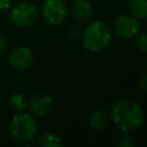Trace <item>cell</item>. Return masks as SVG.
I'll list each match as a JSON object with an SVG mask.
<instances>
[{
	"label": "cell",
	"mask_w": 147,
	"mask_h": 147,
	"mask_svg": "<svg viewBox=\"0 0 147 147\" xmlns=\"http://www.w3.org/2000/svg\"><path fill=\"white\" fill-rule=\"evenodd\" d=\"M108 121H109L108 114L105 110L96 109L91 114V116L88 118V124L94 130H101V129L106 127V125L108 124Z\"/></svg>",
	"instance_id": "cell-10"
},
{
	"label": "cell",
	"mask_w": 147,
	"mask_h": 147,
	"mask_svg": "<svg viewBox=\"0 0 147 147\" xmlns=\"http://www.w3.org/2000/svg\"><path fill=\"white\" fill-rule=\"evenodd\" d=\"M11 7V0H0V14L8 11Z\"/></svg>",
	"instance_id": "cell-17"
},
{
	"label": "cell",
	"mask_w": 147,
	"mask_h": 147,
	"mask_svg": "<svg viewBox=\"0 0 147 147\" xmlns=\"http://www.w3.org/2000/svg\"><path fill=\"white\" fill-rule=\"evenodd\" d=\"M129 9L137 18L147 17V0H129Z\"/></svg>",
	"instance_id": "cell-12"
},
{
	"label": "cell",
	"mask_w": 147,
	"mask_h": 147,
	"mask_svg": "<svg viewBox=\"0 0 147 147\" xmlns=\"http://www.w3.org/2000/svg\"><path fill=\"white\" fill-rule=\"evenodd\" d=\"M139 85H140V87L147 93V74H144V75L140 77Z\"/></svg>",
	"instance_id": "cell-19"
},
{
	"label": "cell",
	"mask_w": 147,
	"mask_h": 147,
	"mask_svg": "<svg viewBox=\"0 0 147 147\" xmlns=\"http://www.w3.org/2000/svg\"><path fill=\"white\" fill-rule=\"evenodd\" d=\"M111 41L109 26L101 21L92 22L83 33V46L91 53L103 52Z\"/></svg>",
	"instance_id": "cell-2"
},
{
	"label": "cell",
	"mask_w": 147,
	"mask_h": 147,
	"mask_svg": "<svg viewBox=\"0 0 147 147\" xmlns=\"http://www.w3.org/2000/svg\"><path fill=\"white\" fill-rule=\"evenodd\" d=\"M53 107V98L47 93L34 94L29 101L30 111L36 116H46Z\"/></svg>",
	"instance_id": "cell-8"
},
{
	"label": "cell",
	"mask_w": 147,
	"mask_h": 147,
	"mask_svg": "<svg viewBox=\"0 0 147 147\" xmlns=\"http://www.w3.org/2000/svg\"><path fill=\"white\" fill-rule=\"evenodd\" d=\"M114 33L122 38V39H129L132 37H136L140 30V22L139 18H137L133 15L123 14L115 18L113 23Z\"/></svg>",
	"instance_id": "cell-5"
},
{
	"label": "cell",
	"mask_w": 147,
	"mask_h": 147,
	"mask_svg": "<svg viewBox=\"0 0 147 147\" xmlns=\"http://www.w3.org/2000/svg\"><path fill=\"white\" fill-rule=\"evenodd\" d=\"M41 14L45 21L52 25H60L67 18V7L63 0H44Z\"/></svg>",
	"instance_id": "cell-6"
},
{
	"label": "cell",
	"mask_w": 147,
	"mask_h": 147,
	"mask_svg": "<svg viewBox=\"0 0 147 147\" xmlns=\"http://www.w3.org/2000/svg\"><path fill=\"white\" fill-rule=\"evenodd\" d=\"M37 122L30 114L24 111L16 113L9 123V133L11 138L20 144H25L32 140L37 134Z\"/></svg>",
	"instance_id": "cell-3"
},
{
	"label": "cell",
	"mask_w": 147,
	"mask_h": 147,
	"mask_svg": "<svg viewBox=\"0 0 147 147\" xmlns=\"http://www.w3.org/2000/svg\"><path fill=\"white\" fill-rule=\"evenodd\" d=\"M38 145L41 147H61L63 141L61 137L53 132H44L38 138Z\"/></svg>",
	"instance_id": "cell-11"
},
{
	"label": "cell",
	"mask_w": 147,
	"mask_h": 147,
	"mask_svg": "<svg viewBox=\"0 0 147 147\" xmlns=\"http://www.w3.org/2000/svg\"><path fill=\"white\" fill-rule=\"evenodd\" d=\"M110 118L117 129L130 132L140 127L144 122V113L136 101L123 99L111 106Z\"/></svg>",
	"instance_id": "cell-1"
},
{
	"label": "cell",
	"mask_w": 147,
	"mask_h": 147,
	"mask_svg": "<svg viewBox=\"0 0 147 147\" xmlns=\"http://www.w3.org/2000/svg\"><path fill=\"white\" fill-rule=\"evenodd\" d=\"M6 46H7L6 38H5V37H3V34L0 32V56L5 53V51H6Z\"/></svg>",
	"instance_id": "cell-18"
},
{
	"label": "cell",
	"mask_w": 147,
	"mask_h": 147,
	"mask_svg": "<svg viewBox=\"0 0 147 147\" xmlns=\"http://www.w3.org/2000/svg\"><path fill=\"white\" fill-rule=\"evenodd\" d=\"M137 46H138L139 49L147 53V32L140 33L137 37Z\"/></svg>",
	"instance_id": "cell-15"
},
{
	"label": "cell",
	"mask_w": 147,
	"mask_h": 147,
	"mask_svg": "<svg viewBox=\"0 0 147 147\" xmlns=\"http://www.w3.org/2000/svg\"><path fill=\"white\" fill-rule=\"evenodd\" d=\"M33 61V53L26 46H17L15 47L8 56V63L11 69L17 71L26 70Z\"/></svg>",
	"instance_id": "cell-7"
},
{
	"label": "cell",
	"mask_w": 147,
	"mask_h": 147,
	"mask_svg": "<svg viewBox=\"0 0 147 147\" xmlns=\"http://www.w3.org/2000/svg\"><path fill=\"white\" fill-rule=\"evenodd\" d=\"M68 37L71 39H79L82 37V31L78 26H71L68 30Z\"/></svg>",
	"instance_id": "cell-16"
},
{
	"label": "cell",
	"mask_w": 147,
	"mask_h": 147,
	"mask_svg": "<svg viewBox=\"0 0 147 147\" xmlns=\"http://www.w3.org/2000/svg\"><path fill=\"white\" fill-rule=\"evenodd\" d=\"M9 106L13 110H15L16 113H20L25 110V108L28 107V102L23 94L15 92L9 96Z\"/></svg>",
	"instance_id": "cell-13"
},
{
	"label": "cell",
	"mask_w": 147,
	"mask_h": 147,
	"mask_svg": "<svg viewBox=\"0 0 147 147\" xmlns=\"http://www.w3.org/2000/svg\"><path fill=\"white\" fill-rule=\"evenodd\" d=\"M117 145L121 147H131L133 145V140L127 132H124L117 140Z\"/></svg>",
	"instance_id": "cell-14"
},
{
	"label": "cell",
	"mask_w": 147,
	"mask_h": 147,
	"mask_svg": "<svg viewBox=\"0 0 147 147\" xmlns=\"http://www.w3.org/2000/svg\"><path fill=\"white\" fill-rule=\"evenodd\" d=\"M72 15L79 23H87L93 15V5L90 0H75L72 5Z\"/></svg>",
	"instance_id": "cell-9"
},
{
	"label": "cell",
	"mask_w": 147,
	"mask_h": 147,
	"mask_svg": "<svg viewBox=\"0 0 147 147\" xmlns=\"http://www.w3.org/2000/svg\"><path fill=\"white\" fill-rule=\"evenodd\" d=\"M39 11L37 7L31 2H18L9 10L10 22L18 28H28L37 22Z\"/></svg>",
	"instance_id": "cell-4"
}]
</instances>
